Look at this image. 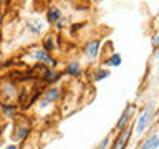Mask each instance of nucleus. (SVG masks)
<instances>
[{
  "mask_svg": "<svg viewBox=\"0 0 159 149\" xmlns=\"http://www.w3.org/2000/svg\"><path fill=\"white\" fill-rule=\"evenodd\" d=\"M118 133L119 134H118V138H116V142L113 144L114 149H121V147L126 146L128 139H129V136H131V133H133V128L131 126H124L123 129H119Z\"/></svg>",
  "mask_w": 159,
  "mask_h": 149,
  "instance_id": "7ed1b4c3",
  "label": "nucleus"
},
{
  "mask_svg": "<svg viewBox=\"0 0 159 149\" xmlns=\"http://www.w3.org/2000/svg\"><path fill=\"white\" fill-rule=\"evenodd\" d=\"M43 79L47 83H53V81H57V79H60V74L55 71V70H47V71L43 73Z\"/></svg>",
  "mask_w": 159,
  "mask_h": 149,
  "instance_id": "9b49d317",
  "label": "nucleus"
},
{
  "mask_svg": "<svg viewBox=\"0 0 159 149\" xmlns=\"http://www.w3.org/2000/svg\"><path fill=\"white\" fill-rule=\"evenodd\" d=\"M84 55H86L88 58H96L98 53H99V40H93V42H89L86 47H84Z\"/></svg>",
  "mask_w": 159,
  "mask_h": 149,
  "instance_id": "39448f33",
  "label": "nucleus"
},
{
  "mask_svg": "<svg viewBox=\"0 0 159 149\" xmlns=\"http://www.w3.org/2000/svg\"><path fill=\"white\" fill-rule=\"evenodd\" d=\"M109 76V71L108 70H99V71L96 73V76H94V81H99V79H104Z\"/></svg>",
  "mask_w": 159,
  "mask_h": 149,
  "instance_id": "dca6fc26",
  "label": "nucleus"
},
{
  "mask_svg": "<svg viewBox=\"0 0 159 149\" xmlns=\"http://www.w3.org/2000/svg\"><path fill=\"white\" fill-rule=\"evenodd\" d=\"M96 2H98V0H96Z\"/></svg>",
  "mask_w": 159,
  "mask_h": 149,
  "instance_id": "4be33fe9",
  "label": "nucleus"
},
{
  "mask_svg": "<svg viewBox=\"0 0 159 149\" xmlns=\"http://www.w3.org/2000/svg\"><path fill=\"white\" fill-rule=\"evenodd\" d=\"M60 18H61V12H60V8L58 7H50L48 8V13H47L48 23H57Z\"/></svg>",
  "mask_w": 159,
  "mask_h": 149,
  "instance_id": "0eeeda50",
  "label": "nucleus"
},
{
  "mask_svg": "<svg viewBox=\"0 0 159 149\" xmlns=\"http://www.w3.org/2000/svg\"><path fill=\"white\" fill-rule=\"evenodd\" d=\"M154 55H156V56L159 58V47H156V52H154Z\"/></svg>",
  "mask_w": 159,
  "mask_h": 149,
  "instance_id": "aec40b11",
  "label": "nucleus"
},
{
  "mask_svg": "<svg viewBox=\"0 0 159 149\" xmlns=\"http://www.w3.org/2000/svg\"><path fill=\"white\" fill-rule=\"evenodd\" d=\"M48 2H50V0H48Z\"/></svg>",
  "mask_w": 159,
  "mask_h": 149,
  "instance_id": "5701e85b",
  "label": "nucleus"
},
{
  "mask_svg": "<svg viewBox=\"0 0 159 149\" xmlns=\"http://www.w3.org/2000/svg\"><path fill=\"white\" fill-rule=\"evenodd\" d=\"M134 109H136V106L134 104H129V106L124 109V113H123V116L119 118V121L116 124V131H119V129H123L124 126H128V123H129V119H131V116L134 114Z\"/></svg>",
  "mask_w": 159,
  "mask_h": 149,
  "instance_id": "20e7f679",
  "label": "nucleus"
},
{
  "mask_svg": "<svg viewBox=\"0 0 159 149\" xmlns=\"http://www.w3.org/2000/svg\"><path fill=\"white\" fill-rule=\"evenodd\" d=\"M7 149H17V146H15V144H10V146H7Z\"/></svg>",
  "mask_w": 159,
  "mask_h": 149,
  "instance_id": "6ab92c4d",
  "label": "nucleus"
},
{
  "mask_svg": "<svg viewBox=\"0 0 159 149\" xmlns=\"http://www.w3.org/2000/svg\"><path fill=\"white\" fill-rule=\"evenodd\" d=\"M152 114H154V104L149 103L148 108L144 109L143 114H141V116H139V119H138V124H136V133H138V134H143V133L148 129L149 123H151V119H152Z\"/></svg>",
  "mask_w": 159,
  "mask_h": 149,
  "instance_id": "f257e3e1",
  "label": "nucleus"
},
{
  "mask_svg": "<svg viewBox=\"0 0 159 149\" xmlns=\"http://www.w3.org/2000/svg\"><path fill=\"white\" fill-rule=\"evenodd\" d=\"M0 12H2V0H0Z\"/></svg>",
  "mask_w": 159,
  "mask_h": 149,
  "instance_id": "412c9836",
  "label": "nucleus"
},
{
  "mask_svg": "<svg viewBox=\"0 0 159 149\" xmlns=\"http://www.w3.org/2000/svg\"><path fill=\"white\" fill-rule=\"evenodd\" d=\"M32 56L37 60V61L47 65V66H50V68H55V66H57V60L50 56V53L47 52V50H43V48H35V50H32Z\"/></svg>",
  "mask_w": 159,
  "mask_h": 149,
  "instance_id": "f03ea898",
  "label": "nucleus"
},
{
  "mask_svg": "<svg viewBox=\"0 0 159 149\" xmlns=\"http://www.w3.org/2000/svg\"><path fill=\"white\" fill-rule=\"evenodd\" d=\"M45 99H47L48 103H57L60 99V89L55 88V86L47 89V93H45Z\"/></svg>",
  "mask_w": 159,
  "mask_h": 149,
  "instance_id": "6e6552de",
  "label": "nucleus"
},
{
  "mask_svg": "<svg viewBox=\"0 0 159 149\" xmlns=\"http://www.w3.org/2000/svg\"><path fill=\"white\" fill-rule=\"evenodd\" d=\"M121 61H123L121 55H119V53H113L104 63H106V66H119V65H121Z\"/></svg>",
  "mask_w": 159,
  "mask_h": 149,
  "instance_id": "9d476101",
  "label": "nucleus"
},
{
  "mask_svg": "<svg viewBox=\"0 0 159 149\" xmlns=\"http://www.w3.org/2000/svg\"><path fill=\"white\" fill-rule=\"evenodd\" d=\"M27 28H28L33 35H37V33H40V32L43 30V25L40 23V22H30V23H27Z\"/></svg>",
  "mask_w": 159,
  "mask_h": 149,
  "instance_id": "f8f14e48",
  "label": "nucleus"
},
{
  "mask_svg": "<svg viewBox=\"0 0 159 149\" xmlns=\"http://www.w3.org/2000/svg\"><path fill=\"white\" fill-rule=\"evenodd\" d=\"M65 73L70 74V76H80L81 74V66H80L78 61H70L65 68Z\"/></svg>",
  "mask_w": 159,
  "mask_h": 149,
  "instance_id": "423d86ee",
  "label": "nucleus"
},
{
  "mask_svg": "<svg viewBox=\"0 0 159 149\" xmlns=\"http://www.w3.org/2000/svg\"><path fill=\"white\" fill-rule=\"evenodd\" d=\"M108 146H109V138L103 139V141H101V142L98 144V147H99V149H103V147H108Z\"/></svg>",
  "mask_w": 159,
  "mask_h": 149,
  "instance_id": "f3484780",
  "label": "nucleus"
},
{
  "mask_svg": "<svg viewBox=\"0 0 159 149\" xmlns=\"http://www.w3.org/2000/svg\"><path fill=\"white\" fill-rule=\"evenodd\" d=\"M43 50H47L48 53H52L53 50H55V42H53V37H48L47 40H45V43H43Z\"/></svg>",
  "mask_w": 159,
  "mask_h": 149,
  "instance_id": "4468645a",
  "label": "nucleus"
},
{
  "mask_svg": "<svg viewBox=\"0 0 159 149\" xmlns=\"http://www.w3.org/2000/svg\"><path fill=\"white\" fill-rule=\"evenodd\" d=\"M15 113H17V108H15L13 104H3V114L7 118H13Z\"/></svg>",
  "mask_w": 159,
  "mask_h": 149,
  "instance_id": "ddd939ff",
  "label": "nucleus"
},
{
  "mask_svg": "<svg viewBox=\"0 0 159 149\" xmlns=\"http://www.w3.org/2000/svg\"><path fill=\"white\" fill-rule=\"evenodd\" d=\"M143 149H154V147H159V134H152L149 139L144 141V144H141Z\"/></svg>",
  "mask_w": 159,
  "mask_h": 149,
  "instance_id": "1a4fd4ad",
  "label": "nucleus"
},
{
  "mask_svg": "<svg viewBox=\"0 0 159 149\" xmlns=\"http://www.w3.org/2000/svg\"><path fill=\"white\" fill-rule=\"evenodd\" d=\"M28 131H30V129L25 128V126L18 128V133L15 134V139H17V141H22V139H25V138H27V134H28Z\"/></svg>",
  "mask_w": 159,
  "mask_h": 149,
  "instance_id": "2eb2a0df",
  "label": "nucleus"
},
{
  "mask_svg": "<svg viewBox=\"0 0 159 149\" xmlns=\"http://www.w3.org/2000/svg\"><path fill=\"white\" fill-rule=\"evenodd\" d=\"M152 43H154V47H159V33L154 37V40H152Z\"/></svg>",
  "mask_w": 159,
  "mask_h": 149,
  "instance_id": "a211bd4d",
  "label": "nucleus"
}]
</instances>
